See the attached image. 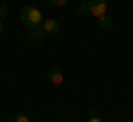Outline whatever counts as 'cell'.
Here are the masks:
<instances>
[{
  "label": "cell",
  "mask_w": 133,
  "mask_h": 122,
  "mask_svg": "<svg viewBox=\"0 0 133 122\" xmlns=\"http://www.w3.org/2000/svg\"><path fill=\"white\" fill-rule=\"evenodd\" d=\"M42 11L38 9V7H33V5H24L22 9H20V22L24 24L27 29H36L42 24Z\"/></svg>",
  "instance_id": "cell-1"
},
{
  "label": "cell",
  "mask_w": 133,
  "mask_h": 122,
  "mask_svg": "<svg viewBox=\"0 0 133 122\" xmlns=\"http://www.w3.org/2000/svg\"><path fill=\"white\" fill-rule=\"evenodd\" d=\"M2 16H7V7H0V18Z\"/></svg>",
  "instance_id": "cell-10"
},
{
  "label": "cell",
  "mask_w": 133,
  "mask_h": 122,
  "mask_svg": "<svg viewBox=\"0 0 133 122\" xmlns=\"http://www.w3.org/2000/svg\"><path fill=\"white\" fill-rule=\"evenodd\" d=\"M98 27L107 31V29H111V20L107 18V16H102V18H98Z\"/></svg>",
  "instance_id": "cell-6"
},
{
  "label": "cell",
  "mask_w": 133,
  "mask_h": 122,
  "mask_svg": "<svg viewBox=\"0 0 133 122\" xmlns=\"http://www.w3.org/2000/svg\"><path fill=\"white\" fill-rule=\"evenodd\" d=\"M62 80H64V75H62L60 69L49 71V82H51V85H62Z\"/></svg>",
  "instance_id": "cell-4"
},
{
  "label": "cell",
  "mask_w": 133,
  "mask_h": 122,
  "mask_svg": "<svg viewBox=\"0 0 133 122\" xmlns=\"http://www.w3.org/2000/svg\"><path fill=\"white\" fill-rule=\"evenodd\" d=\"M80 11H89L95 18H102V16H107V0H89L87 5L80 7Z\"/></svg>",
  "instance_id": "cell-2"
},
{
  "label": "cell",
  "mask_w": 133,
  "mask_h": 122,
  "mask_svg": "<svg viewBox=\"0 0 133 122\" xmlns=\"http://www.w3.org/2000/svg\"><path fill=\"white\" fill-rule=\"evenodd\" d=\"M29 38H31V40H42V38H44V31H42V27H36V29H31Z\"/></svg>",
  "instance_id": "cell-5"
},
{
  "label": "cell",
  "mask_w": 133,
  "mask_h": 122,
  "mask_svg": "<svg viewBox=\"0 0 133 122\" xmlns=\"http://www.w3.org/2000/svg\"><path fill=\"white\" fill-rule=\"evenodd\" d=\"M14 122H29V118L24 113H18V115H14Z\"/></svg>",
  "instance_id": "cell-7"
},
{
  "label": "cell",
  "mask_w": 133,
  "mask_h": 122,
  "mask_svg": "<svg viewBox=\"0 0 133 122\" xmlns=\"http://www.w3.org/2000/svg\"><path fill=\"white\" fill-rule=\"evenodd\" d=\"M40 27H42L44 36H53V33H58V31H60V24H58L53 18H47V20H42V24H40Z\"/></svg>",
  "instance_id": "cell-3"
},
{
  "label": "cell",
  "mask_w": 133,
  "mask_h": 122,
  "mask_svg": "<svg viewBox=\"0 0 133 122\" xmlns=\"http://www.w3.org/2000/svg\"><path fill=\"white\" fill-rule=\"evenodd\" d=\"M66 2H69V0H51L53 7H62V5H66Z\"/></svg>",
  "instance_id": "cell-8"
},
{
  "label": "cell",
  "mask_w": 133,
  "mask_h": 122,
  "mask_svg": "<svg viewBox=\"0 0 133 122\" xmlns=\"http://www.w3.org/2000/svg\"><path fill=\"white\" fill-rule=\"evenodd\" d=\"M2 31H5V27H2V20H0V36H2Z\"/></svg>",
  "instance_id": "cell-11"
},
{
  "label": "cell",
  "mask_w": 133,
  "mask_h": 122,
  "mask_svg": "<svg viewBox=\"0 0 133 122\" xmlns=\"http://www.w3.org/2000/svg\"><path fill=\"white\" fill-rule=\"evenodd\" d=\"M87 122H102V118H98L95 113H91V115H89V120H87Z\"/></svg>",
  "instance_id": "cell-9"
}]
</instances>
